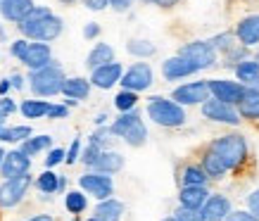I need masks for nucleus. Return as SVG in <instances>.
<instances>
[{
  "mask_svg": "<svg viewBox=\"0 0 259 221\" xmlns=\"http://www.w3.org/2000/svg\"><path fill=\"white\" fill-rule=\"evenodd\" d=\"M67 190V176H60V183H57V193H64Z\"/></svg>",
  "mask_w": 259,
  "mask_h": 221,
  "instance_id": "obj_56",
  "label": "nucleus"
},
{
  "mask_svg": "<svg viewBox=\"0 0 259 221\" xmlns=\"http://www.w3.org/2000/svg\"><path fill=\"white\" fill-rule=\"evenodd\" d=\"M124 214H126V207L121 200L105 198V200H98V205L93 209V219L95 221H121Z\"/></svg>",
  "mask_w": 259,
  "mask_h": 221,
  "instance_id": "obj_19",
  "label": "nucleus"
},
{
  "mask_svg": "<svg viewBox=\"0 0 259 221\" xmlns=\"http://www.w3.org/2000/svg\"><path fill=\"white\" fill-rule=\"evenodd\" d=\"M200 166L204 169V174L209 176V181H224L228 174V169L224 166V162H221L217 155H214L209 148L202 152V157H200Z\"/></svg>",
  "mask_w": 259,
  "mask_h": 221,
  "instance_id": "obj_25",
  "label": "nucleus"
},
{
  "mask_svg": "<svg viewBox=\"0 0 259 221\" xmlns=\"http://www.w3.org/2000/svg\"><path fill=\"white\" fill-rule=\"evenodd\" d=\"M0 5H3V0H0Z\"/></svg>",
  "mask_w": 259,
  "mask_h": 221,
  "instance_id": "obj_64",
  "label": "nucleus"
},
{
  "mask_svg": "<svg viewBox=\"0 0 259 221\" xmlns=\"http://www.w3.org/2000/svg\"><path fill=\"white\" fill-rule=\"evenodd\" d=\"M195 74H200L197 71V67L190 60H186L183 55H171L166 57L164 62H162V76H164V81H183V79H190V76H195Z\"/></svg>",
  "mask_w": 259,
  "mask_h": 221,
  "instance_id": "obj_14",
  "label": "nucleus"
},
{
  "mask_svg": "<svg viewBox=\"0 0 259 221\" xmlns=\"http://www.w3.org/2000/svg\"><path fill=\"white\" fill-rule=\"evenodd\" d=\"M50 60H53V48H50V43H43V40H29V46H26V50H24V55H22L19 62L31 71V69L46 67Z\"/></svg>",
  "mask_w": 259,
  "mask_h": 221,
  "instance_id": "obj_17",
  "label": "nucleus"
},
{
  "mask_svg": "<svg viewBox=\"0 0 259 221\" xmlns=\"http://www.w3.org/2000/svg\"><path fill=\"white\" fill-rule=\"evenodd\" d=\"M117 141H119V138L112 134L110 124H105V126H98L93 134L88 136V143L98 145L100 150H110V148H114V143H117Z\"/></svg>",
  "mask_w": 259,
  "mask_h": 221,
  "instance_id": "obj_35",
  "label": "nucleus"
},
{
  "mask_svg": "<svg viewBox=\"0 0 259 221\" xmlns=\"http://www.w3.org/2000/svg\"><path fill=\"white\" fill-rule=\"evenodd\" d=\"M124 164H126L124 155H121L119 150H114V148H110V150L100 152V157H98V162L93 164V169L95 171H102V174L114 176V174H119V171L124 169Z\"/></svg>",
  "mask_w": 259,
  "mask_h": 221,
  "instance_id": "obj_22",
  "label": "nucleus"
},
{
  "mask_svg": "<svg viewBox=\"0 0 259 221\" xmlns=\"http://www.w3.org/2000/svg\"><path fill=\"white\" fill-rule=\"evenodd\" d=\"M88 207V195L81 188L76 190H64V209L74 216H81Z\"/></svg>",
  "mask_w": 259,
  "mask_h": 221,
  "instance_id": "obj_31",
  "label": "nucleus"
},
{
  "mask_svg": "<svg viewBox=\"0 0 259 221\" xmlns=\"http://www.w3.org/2000/svg\"><path fill=\"white\" fill-rule=\"evenodd\" d=\"M81 148H83V143H81V138H74L71 141V145L64 150V164H76L81 157Z\"/></svg>",
  "mask_w": 259,
  "mask_h": 221,
  "instance_id": "obj_41",
  "label": "nucleus"
},
{
  "mask_svg": "<svg viewBox=\"0 0 259 221\" xmlns=\"http://www.w3.org/2000/svg\"><path fill=\"white\" fill-rule=\"evenodd\" d=\"M181 186H209V176L200 164H186L181 169Z\"/></svg>",
  "mask_w": 259,
  "mask_h": 221,
  "instance_id": "obj_32",
  "label": "nucleus"
},
{
  "mask_svg": "<svg viewBox=\"0 0 259 221\" xmlns=\"http://www.w3.org/2000/svg\"><path fill=\"white\" fill-rule=\"evenodd\" d=\"M62 5H74V3H79V0H60Z\"/></svg>",
  "mask_w": 259,
  "mask_h": 221,
  "instance_id": "obj_59",
  "label": "nucleus"
},
{
  "mask_svg": "<svg viewBox=\"0 0 259 221\" xmlns=\"http://www.w3.org/2000/svg\"><path fill=\"white\" fill-rule=\"evenodd\" d=\"M100 33H102V29H100V24L98 22H88L86 26H83V38L86 40H98L100 38Z\"/></svg>",
  "mask_w": 259,
  "mask_h": 221,
  "instance_id": "obj_47",
  "label": "nucleus"
},
{
  "mask_svg": "<svg viewBox=\"0 0 259 221\" xmlns=\"http://www.w3.org/2000/svg\"><path fill=\"white\" fill-rule=\"evenodd\" d=\"M26 46H29V38L19 36L17 40H12V43H10V55L19 62V60H22V55H24V50H26Z\"/></svg>",
  "mask_w": 259,
  "mask_h": 221,
  "instance_id": "obj_45",
  "label": "nucleus"
},
{
  "mask_svg": "<svg viewBox=\"0 0 259 221\" xmlns=\"http://www.w3.org/2000/svg\"><path fill=\"white\" fill-rule=\"evenodd\" d=\"M236 110L243 121H259V91L247 88L245 95L240 98V103L236 105Z\"/></svg>",
  "mask_w": 259,
  "mask_h": 221,
  "instance_id": "obj_24",
  "label": "nucleus"
},
{
  "mask_svg": "<svg viewBox=\"0 0 259 221\" xmlns=\"http://www.w3.org/2000/svg\"><path fill=\"white\" fill-rule=\"evenodd\" d=\"M126 53L136 60H150L157 55V46L148 38H131L126 43Z\"/></svg>",
  "mask_w": 259,
  "mask_h": 221,
  "instance_id": "obj_30",
  "label": "nucleus"
},
{
  "mask_svg": "<svg viewBox=\"0 0 259 221\" xmlns=\"http://www.w3.org/2000/svg\"><path fill=\"white\" fill-rule=\"evenodd\" d=\"M145 114L152 124H157L162 128H181L186 124V107L179 105L171 98H164V95H152L148 98V105H145Z\"/></svg>",
  "mask_w": 259,
  "mask_h": 221,
  "instance_id": "obj_4",
  "label": "nucleus"
},
{
  "mask_svg": "<svg viewBox=\"0 0 259 221\" xmlns=\"http://www.w3.org/2000/svg\"><path fill=\"white\" fill-rule=\"evenodd\" d=\"M53 148V136L48 134H40V136H29L26 141L19 143V150L24 152V155H29V157H36V155H40V152H48Z\"/></svg>",
  "mask_w": 259,
  "mask_h": 221,
  "instance_id": "obj_28",
  "label": "nucleus"
},
{
  "mask_svg": "<svg viewBox=\"0 0 259 221\" xmlns=\"http://www.w3.org/2000/svg\"><path fill=\"white\" fill-rule=\"evenodd\" d=\"M31 171V157L24 155L19 148L15 150H5V157L0 162V176L3 179H15V176H24Z\"/></svg>",
  "mask_w": 259,
  "mask_h": 221,
  "instance_id": "obj_15",
  "label": "nucleus"
},
{
  "mask_svg": "<svg viewBox=\"0 0 259 221\" xmlns=\"http://www.w3.org/2000/svg\"><path fill=\"white\" fill-rule=\"evenodd\" d=\"M91 91H93V86H91V81H88L86 76H67V79H64V83H62L60 95L71 98V100L81 103V100H88Z\"/></svg>",
  "mask_w": 259,
  "mask_h": 221,
  "instance_id": "obj_21",
  "label": "nucleus"
},
{
  "mask_svg": "<svg viewBox=\"0 0 259 221\" xmlns=\"http://www.w3.org/2000/svg\"><path fill=\"white\" fill-rule=\"evenodd\" d=\"M100 148H98V145H93V143H88V145H83V148H81V157H79V162L83 166H86V169H93V164L95 162H98V157H100Z\"/></svg>",
  "mask_w": 259,
  "mask_h": 221,
  "instance_id": "obj_39",
  "label": "nucleus"
},
{
  "mask_svg": "<svg viewBox=\"0 0 259 221\" xmlns=\"http://www.w3.org/2000/svg\"><path fill=\"white\" fill-rule=\"evenodd\" d=\"M107 119H110V117H107V112H100L93 121H95V126H105V124H107Z\"/></svg>",
  "mask_w": 259,
  "mask_h": 221,
  "instance_id": "obj_53",
  "label": "nucleus"
},
{
  "mask_svg": "<svg viewBox=\"0 0 259 221\" xmlns=\"http://www.w3.org/2000/svg\"><path fill=\"white\" fill-rule=\"evenodd\" d=\"M110 128L112 134L117 136L119 141H124L128 148H143L148 143V124L143 121L138 110L119 112V117L110 124Z\"/></svg>",
  "mask_w": 259,
  "mask_h": 221,
  "instance_id": "obj_5",
  "label": "nucleus"
},
{
  "mask_svg": "<svg viewBox=\"0 0 259 221\" xmlns=\"http://www.w3.org/2000/svg\"><path fill=\"white\" fill-rule=\"evenodd\" d=\"M209 195L207 186H181L179 190V205L188 207V209H200L204 205V200Z\"/></svg>",
  "mask_w": 259,
  "mask_h": 221,
  "instance_id": "obj_23",
  "label": "nucleus"
},
{
  "mask_svg": "<svg viewBox=\"0 0 259 221\" xmlns=\"http://www.w3.org/2000/svg\"><path fill=\"white\" fill-rule=\"evenodd\" d=\"M209 150L217 155V157L224 162L228 171H238L243 169V164L250 157V145H247V138H245L240 131H231V134H224L219 138H214L209 145Z\"/></svg>",
  "mask_w": 259,
  "mask_h": 221,
  "instance_id": "obj_2",
  "label": "nucleus"
},
{
  "mask_svg": "<svg viewBox=\"0 0 259 221\" xmlns=\"http://www.w3.org/2000/svg\"><path fill=\"white\" fill-rule=\"evenodd\" d=\"M245 205H247V209L259 219V188H254L250 195L245 198Z\"/></svg>",
  "mask_w": 259,
  "mask_h": 221,
  "instance_id": "obj_48",
  "label": "nucleus"
},
{
  "mask_svg": "<svg viewBox=\"0 0 259 221\" xmlns=\"http://www.w3.org/2000/svg\"><path fill=\"white\" fill-rule=\"evenodd\" d=\"M86 221H95V219H93V216H91V219H86Z\"/></svg>",
  "mask_w": 259,
  "mask_h": 221,
  "instance_id": "obj_63",
  "label": "nucleus"
},
{
  "mask_svg": "<svg viewBox=\"0 0 259 221\" xmlns=\"http://www.w3.org/2000/svg\"><path fill=\"white\" fill-rule=\"evenodd\" d=\"M121 74H124V64L117 62V60H112V62L100 64V67L91 69V76H88V81H91V86H93V88L110 91V88L119 86Z\"/></svg>",
  "mask_w": 259,
  "mask_h": 221,
  "instance_id": "obj_13",
  "label": "nucleus"
},
{
  "mask_svg": "<svg viewBox=\"0 0 259 221\" xmlns=\"http://www.w3.org/2000/svg\"><path fill=\"white\" fill-rule=\"evenodd\" d=\"M33 186L31 171L24 176H15V179H3L0 183V209H12L26 198L29 188Z\"/></svg>",
  "mask_w": 259,
  "mask_h": 221,
  "instance_id": "obj_7",
  "label": "nucleus"
},
{
  "mask_svg": "<svg viewBox=\"0 0 259 221\" xmlns=\"http://www.w3.org/2000/svg\"><path fill=\"white\" fill-rule=\"evenodd\" d=\"M224 221H259V219L250 209H231V214H228Z\"/></svg>",
  "mask_w": 259,
  "mask_h": 221,
  "instance_id": "obj_46",
  "label": "nucleus"
},
{
  "mask_svg": "<svg viewBox=\"0 0 259 221\" xmlns=\"http://www.w3.org/2000/svg\"><path fill=\"white\" fill-rule=\"evenodd\" d=\"M12 86H10V79H3L0 81V95H10Z\"/></svg>",
  "mask_w": 259,
  "mask_h": 221,
  "instance_id": "obj_54",
  "label": "nucleus"
},
{
  "mask_svg": "<svg viewBox=\"0 0 259 221\" xmlns=\"http://www.w3.org/2000/svg\"><path fill=\"white\" fill-rule=\"evenodd\" d=\"M64 79H67V74H64L62 64L53 57L46 67L29 71L26 86L31 88L33 98H55V95H60V91H62Z\"/></svg>",
  "mask_w": 259,
  "mask_h": 221,
  "instance_id": "obj_3",
  "label": "nucleus"
},
{
  "mask_svg": "<svg viewBox=\"0 0 259 221\" xmlns=\"http://www.w3.org/2000/svg\"><path fill=\"white\" fill-rule=\"evenodd\" d=\"M247 88H252V91H259V76H257V79H252L250 83H247Z\"/></svg>",
  "mask_w": 259,
  "mask_h": 221,
  "instance_id": "obj_57",
  "label": "nucleus"
},
{
  "mask_svg": "<svg viewBox=\"0 0 259 221\" xmlns=\"http://www.w3.org/2000/svg\"><path fill=\"white\" fill-rule=\"evenodd\" d=\"M209 98V88H207V79L197 81H183L171 91V100H176L183 107H193V105H202Z\"/></svg>",
  "mask_w": 259,
  "mask_h": 221,
  "instance_id": "obj_12",
  "label": "nucleus"
},
{
  "mask_svg": "<svg viewBox=\"0 0 259 221\" xmlns=\"http://www.w3.org/2000/svg\"><path fill=\"white\" fill-rule=\"evenodd\" d=\"M33 0H3V5H0V15L3 19L10 24H19L24 17L29 15L33 10Z\"/></svg>",
  "mask_w": 259,
  "mask_h": 221,
  "instance_id": "obj_20",
  "label": "nucleus"
},
{
  "mask_svg": "<svg viewBox=\"0 0 259 221\" xmlns=\"http://www.w3.org/2000/svg\"><path fill=\"white\" fill-rule=\"evenodd\" d=\"M26 221H55L50 214H36V216H31V219H26Z\"/></svg>",
  "mask_w": 259,
  "mask_h": 221,
  "instance_id": "obj_55",
  "label": "nucleus"
},
{
  "mask_svg": "<svg viewBox=\"0 0 259 221\" xmlns=\"http://www.w3.org/2000/svg\"><path fill=\"white\" fill-rule=\"evenodd\" d=\"M141 3H148V5H157V8H162V10H171V8H176L181 0H141Z\"/></svg>",
  "mask_w": 259,
  "mask_h": 221,
  "instance_id": "obj_52",
  "label": "nucleus"
},
{
  "mask_svg": "<svg viewBox=\"0 0 259 221\" xmlns=\"http://www.w3.org/2000/svg\"><path fill=\"white\" fill-rule=\"evenodd\" d=\"M3 157H5V148L0 145V162H3Z\"/></svg>",
  "mask_w": 259,
  "mask_h": 221,
  "instance_id": "obj_61",
  "label": "nucleus"
},
{
  "mask_svg": "<svg viewBox=\"0 0 259 221\" xmlns=\"http://www.w3.org/2000/svg\"><path fill=\"white\" fill-rule=\"evenodd\" d=\"M138 100H141V93H134V91L121 88V91L114 95V107H117V112L136 110V107H138Z\"/></svg>",
  "mask_w": 259,
  "mask_h": 221,
  "instance_id": "obj_36",
  "label": "nucleus"
},
{
  "mask_svg": "<svg viewBox=\"0 0 259 221\" xmlns=\"http://www.w3.org/2000/svg\"><path fill=\"white\" fill-rule=\"evenodd\" d=\"M245 57H250V48L240 46V43H236V46L228 50L226 55H224V67H228V69H233L240 60H245Z\"/></svg>",
  "mask_w": 259,
  "mask_h": 221,
  "instance_id": "obj_38",
  "label": "nucleus"
},
{
  "mask_svg": "<svg viewBox=\"0 0 259 221\" xmlns=\"http://www.w3.org/2000/svg\"><path fill=\"white\" fill-rule=\"evenodd\" d=\"M233 74H236V79L240 81V83H250L252 79H257L259 76V62L254 60V57H245V60H240V62L233 67Z\"/></svg>",
  "mask_w": 259,
  "mask_h": 221,
  "instance_id": "obj_33",
  "label": "nucleus"
},
{
  "mask_svg": "<svg viewBox=\"0 0 259 221\" xmlns=\"http://www.w3.org/2000/svg\"><path fill=\"white\" fill-rule=\"evenodd\" d=\"M0 40H8V31H5V26L0 24Z\"/></svg>",
  "mask_w": 259,
  "mask_h": 221,
  "instance_id": "obj_58",
  "label": "nucleus"
},
{
  "mask_svg": "<svg viewBox=\"0 0 259 221\" xmlns=\"http://www.w3.org/2000/svg\"><path fill=\"white\" fill-rule=\"evenodd\" d=\"M19 105L17 100H12L10 95H0V121H8L12 114H17Z\"/></svg>",
  "mask_w": 259,
  "mask_h": 221,
  "instance_id": "obj_40",
  "label": "nucleus"
},
{
  "mask_svg": "<svg viewBox=\"0 0 259 221\" xmlns=\"http://www.w3.org/2000/svg\"><path fill=\"white\" fill-rule=\"evenodd\" d=\"M174 216L179 221H204L200 209H188V207H181V205L174 209Z\"/></svg>",
  "mask_w": 259,
  "mask_h": 221,
  "instance_id": "obj_43",
  "label": "nucleus"
},
{
  "mask_svg": "<svg viewBox=\"0 0 259 221\" xmlns=\"http://www.w3.org/2000/svg\"><path fill=\"white\" fill-rule=\"evenodd\" d=\"M83 8L91 10V12H102V10L110 8V0H81Z\"/></svg>",
  "mask_w": 259,
  "mask_h": 221,
  "instance_id": "obj_49",
  "label": "nucleus"
},
{
  "mask_svg": "<svg viewBox=\"0 0 259 221\" xmlns=\"http://www.w3.org/2000/svg\"><path fill=\"white\" fill-rule=\"evenodd\" d=\"M48 110H50V100L48 98H29L19 103V114L24 119H46Z\"/></svg>",
  "mask_w": 259,
  "mask_h": 221,
  "instance_id": "obj_27",
  "label": "nucleus"
},
{
  "mask_svg": "<svg viewBox=\"0 0 259 221\" xmlns=\"http://www.w3.org/2000/svg\"><path fill=\"white\" fill-rule=\"evenodd\" d=\"M233 205H231V200L228 195L224 193H209L207 200H204V205L200 207V214H202L204 221H224L231 214Z\"/></svg>",
  "mask_w": 259,
  "mask_h": 221,
  "instance_id": "obj_16",
  "label": "nucleus"
},
{
  "mask_svg": "<svg viewBox=\"0 0 259 221\" xmlns=\"http://www.w3.org/2000/svg\"><path fill=\"white\" fill-rule=\"evenodd\" d=\"M43 164H46V169H55L57 164H64V148H50Z\"/></svg>",
  "mask_w": 259,
  "mask_h": 221,
  "instance_id": "obj_42",
  "label": "nucleus"
},
{
  "mask_svg": "<svg viewBox=\"0 0 259 221\" xmlns=\"http://www.w3.org/2000/svg\"><path fill=\"white\" fill-rule=\"evenodd\" d=\"M209 43H212V48L219 53V55H226L238 40H236V36H233V31H221V33H217V36H212Z\"/></svg>",
  "mask_w": 259,
  "mask_h": 221,
  "instance_id": "obj_37",
  "label": "nucleus"
},
{
  "mask_svg": "<svg viewBox=\"0 0 259 221\" xmlns=\"http://www.w3.org/2000/svg\"><path fill=\"white\" fill-rule=\"evenodd\" d=\"M71 221H83V219H81V216H74V219H71Z\"/></svg>",
  "mask_w": 259,
  "mask_h": 221,
  "instance_id": "obj_62",
  "label": "nucleus"
},
{
  "mask_svg": "<svg viewBox=\"0 0 259 221\" xmlns=\"http://www.w3.org/2000/svg\"><path fill=\"white\" fill-rule=\"evenodd\" d=\"M79 188L95 200H105L114 195V179L110 174H102L95 169H86L79 176Z\"/></svg>",
  "mask_w": 259,
  "mask_h": 221,
  "instance_id": "obj_9",
  "label": "nucleus"
},
{
  "mask_svg": "<svg viewBox=\"0 0 259 221\" xmlns=\"http://www.w3.org/2000/svg\"><path fill=\"white\" fill-rule=\"evenodd\" d=\"M10 79V86H12V91H24V88H26V76H24V74H10L8 76Z\"/></svg>",
  "mask_w": 259,
  "mask_h": 221,
  "instance_id": "obj_51",
  "label": "nucleus"
},
{
  "mask_svg": "<svg viewBox=\"0 0 259 221\" xmlns=\"http://www.w3.org/2000/svg\"><path fill=\"white\" fill-rule=\"evenodd\" d=\"M114 60V48L110 43H95L91 48V53L86 55V67L88 69H95V67H100V64H107Z\"/></svg>",
  "mask_w": 259,
  "mask_h": 221,
  "instance_id": "obj_29",
  "label": "nucleus"
},
{
  "mask_svg": "<svg viewBox=\"0 0 259 221\" xmlns=\"http://www.w3.org/2000/svg\"><path fill=\"white\" fill-rule=\"evenodd\" d=\"M162 221H179V219H176V216H174V214H171V216H164V219H162Z\"/></svg>",
  "mask_w": 259,
  "mask_h": 221,
  "instance_id": "obj_60",
  "label": "nucleus"
},
{
  "mask_svg": "<svg viewBox=\"0 0 259 221\" xmlns=\"http://www.w3.org/2000/svg\"><path fill=\"white\" fill-rule=\"evenodd\" d=\"M33 134V128L29 124H17L10 126L8 121H0V143H8V145H19L22 141H26Z\"/></svg>",
  "mask_w": 259,
  "mask_h": 221,
  "instance_id": "obj_26",
  "label": "nucleus"
},
{
  "mask_svg": "<svg viewBox=\"0 0 259 221\" xmlns=\"http://www.w3.org/2000/svg\"><path fill=\"white\" fill-rule=\"evenodd\" d=\"M134 5H136V0H110V8L114 10V12H119V15L128 12Z\"/></svg>",
  "mask_w": 259,
  "mask_h": 221,
  "instance_id": "obj_50",
  "label": "nucleus"
},
{
  "mask_svg": "<svg viewBox=\"0 0 259 221\" xmlns=\"http://www.w3.org/2000/svg\"><path fill=\"white\" fill-rule=\"evenodd\" d=\"M200 112H202V117L207 119V121H212V124H224V126L236 128L238 124L243 121L236 110V105L221 103L217 98H207V100L200 105Z\"/></svg>",
  "mask_w": 259,
  "mask_h": 221,
  "instance_id": "obj_10",
  "label": "nucleus"
},
{
  "mask_svg": "<svg viewBox=\"0 0 259 221\" xmlns=\"http://www.w3.org/2000/svg\"><path fill=\"white\" fill-rule=\"evenodd\" d=\"M179 55L190 60V62L197 67V71L212 69L214 64L219 62V53L212 48L209 40H190V43L179 48Z\"/></svg>",
  "mask_w": 259,
  "mask_h": 221,
  "instance_id": "obj_8",
  "label": "nucleus"
},
{
  "mask_svg": "<svg viewBox=\"0 0 259 221\" xmlns=\"http://www.w3.org/2000/svg\"><path fill=\"white\" fill-rule=\"evenodd\" d=\"M69 117V107L64 103H50V110H48L46 119H67Z\"/></svg>",
  "mask_w": 259,
  "mask_h": 221,
  "instance_id": "obj_44",
  "label": "nucleus"
},
{
  "mask_svg": "<svg viewBox=\"0 0 259 221\" xmlns=\"http://www.w3.org/2000/svg\"><path fill=\"white\" fill-rule=\"evenodd\" d=\"M207 88H209V98H217L221 103H228V105H238L240 98L245 95L247 86L240 83L238 79H207Z\"/></svg>",
  "mask_w": 259,
  "mask_h": 221,
  "instance_id": "obj_11",
  "label": "nucleus"
},
{
  "mask_svg": "<svg viewBox=\"0 0 259 221\" xmlns=\"http://www.w3.org/2000/svg\"><path fill=\"white\" fill-rule=\"evenodd\" d=\"M233 36L240 46L245 48H259V15H247L236 24Z\"/></svg>",
  "mask_w": 259,
  "mask_h": 221,
  "instance_id": "obj_18",
  "label": "nucleus"
},
{
  "mask_svg": "<svg viewBox=\"0 0 259 221\" xmlns=\"http://www.w3.org/2000/svg\"><path fill=\"white\" fill-rule=\"evenodd\" d=\"M17 29L24 38L29 40H43V43H53L62 36L64 22L62 17H57L48 5H33V10L17 24Z\"/></svg>",
  "mask_w": 259,
  "mask_h": 221,
  "instance_id": "obj_1",
  "label": "nucleus"
},
{
  "mask_svg": "<svg viewBox=\"0 0 259 221\" xmlns=\"http://www.w3.org/2000/svg\"><path fill=\"white\" fill-rule=\"evenodd\" d=\"M152 83H155V71L145 60H138L131 67H126L119 79V86L126 91H134V93H145L152 88Z\"/></svg>",
  "mask_w": 259,
  "mask_h": 221,
  "instance_id": "obj_6",
  "label": "nucleus"
},
{
  "mask_svg": "<svg viewBox=\"0 0 259 221\" xmlns=\"http://www.w3.org/2000/svg\"><path fill=\"white\" fill-rule=\"evenodd\" d=\"M57 183H60V174H55L53 169H43V171L33 179V186H36L38 193H43V195H55Z\"/></svg>",
  "mask_w": 259,
  "mask_h": 221,
  "instance_id": "obj_34",
  "label": "nucleus"
}]
</instances>
